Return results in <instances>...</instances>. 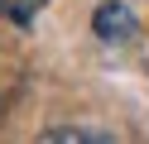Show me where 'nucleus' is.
Returning <instances> with one entry per match:
<instances>
[{"label":"nucleus","mask_w":149,"mask_h":144,"mask_svg":"<svg viewBox=\"0 0 149 144\" xmlns=\"http://www.w3.org/2000/svg\"><path fill=\"white\" fill-rule=\"evenodd\" d=\"M91 34L101 38V43H135L139 38V19L130 5H120V0H101L96 15H91Z\"/></svg>","instance_id":"nucleus-1"},{"label":"nucleus","mask_w":149,"mask_h":144,"mask_svg":"<svg viewBox=\"0 0 149 144\" xmlns=\"http://www.w3.org/2000/svg\"><path fill=\"white\" fill-rule=\"evenodd\" d=\"M39 139L43 144H116V134L96 130V125H48Z\"/></svg>","instance_id":"nucleus-2"},{"label":"nucleus","mask_w":149,"mask_h":144,"mask_svg":"<svg viewBox=\"0 0 149 144\" xmlns=\"http://www.w3.org/2000/svg\"><path fill=\"white\" fill-rule=\"evenodd\" d=\"M43 5H48V0H0V15L10 19V24H34Z\"/></svg>","instance_id":"nucleus-3"}]
</instances>
